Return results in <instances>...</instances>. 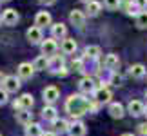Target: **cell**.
<instances>
[{
	"label": "cell",
	"mask_w": 147,
	"mask_h": 136,
	"mask_svg": "<svg viewBox=\"0 0 147 136\" xmlns=\"http://www.w3.org/2000/svg\"><path fill=\"white\" fill-rule=\"evenodd\" d=\"M65 109H67V112H69L71 116L80 118L84 114H87L89 111L96 109V105H94L91 100H87L84 94H71L69 98H67V102H65Z\"/></svg>",
	"instance_id": "1"
},
{
	"label": "cell",
	"mask_w": 147,
	"mask_h": 136,
	"mask_svg": "<svg viewBox=\"0 0 147 136\" xmlns=\"http://www.w3.org/2000/svg\"><path fill=\"white\" fill-rule=\"evenodd\" d=\"M33 104H35V100H33V94H29V93H26V94H22L18 100L15 102V109L16 111H22V109H26V111H31V107H33Z\"/></svg>",
	"instance_id": "2"
},
{
	"label": "cell",
	"mask_w": 147,
	"mask_h": 136,
	"mask_svg": "<svg viewBox=\"0 0 147 136\" xmlns=\"http://www.w3.org/2000/svg\"><path fill=\"white\" fill-rule=\"evenodd\" d=\"M56 49H58V45H56L55 38H46V40H42V55L44 56H55Z\"/></svg>",
	"instance_id": "3"
},
{
	"label": "cell",
	"mask_w": 147,
	"mask_h": 136,
	"mask_svg": "<svg viewBox=\"0 0 147 136\" xmlns=\"http://www.w3.org/2000/svg\"><path fill=\"white\" fill-rule=\"evenodd\" d=\"M4 91L5 93H16V91L20 89V80L16 76H5V80H4Z\"/></svg>",
	"instance_id": "4"
},
{
	"label": "cell",
	"mask_w": 147,
	"mask_h": 136,
	"mask_svg": "<svg viewBox=\"0 0 147 136\" xmlns=\"http://www.w3.org/2000/svg\"><path fill=\"white\" fill-rule=\"evenodd\" d=\"M18 20H20V16H18V13H16L15 9H5L4 11L2 22H4L5 26H16V24H18Z\"/></svg>",
	"instance_id": "5"
},
{
	"label": "cell",
	"mask_w": 147,
	"mask_h": 136,
	"mask_svg": "<svg viewBox=\"0 0 147 136\" xmlns=\"http://www.w3.org/2000/svg\"><path fill=\"white\" fill-rule=\"evenodd\" d=\"M44 102H47V104H53V102L58 100V96H60V91L58 87H55V86H49L44 89Z\"/></svg>",
	"instance_id": "6"
},
{
	"label": "cell",
	"mask_w": 147,
	"mask_h": 136,
	"mask_svg": "<svg viewBox=\"0 0 147 136\" xmlns=\"http://www.w3.org/2000/svg\"><path fill=\"white\" fill-rule=\"evenodd\" d=\"M111 91L107 87H98L94 91V100H96V104H107V102L111 100Z\"/></svg>",
	"instance_id": "7"
},
{
	"label": "cell",
	"mask_w": 147,
	"mask_h": 136,
	"mask_svg": "<svg viewBox=\"0 0 147 136\" xmlns=\"http://www.w3.org/2000/svg\"><path fill=\"white\" fill-rule=\"evenodd\" d=\"M26 36H27V40H29L31 44H38V42L44 40V38H42V29H40V27H36V26L29 27L27 33H26Z\"/></svg>",
	"instance_id": "8"
},
{
	"label": "cell",
	"mask_w": 147,
	"mask_h": 136,
	"mask_svg": "<svg viewBox=\"0 0 147 136\" xmlns=\"http://www.w3.org/2000/svg\"><path fill=\"white\" fill-rule=\"evenodd\" d=\"M33 73H35V67H33V64H27V62H24V64L18 65V76L22 78V80H29V78L33 76Z\"/></svg>",
	"instance_id": "9"
},
{
	"label": "cell",
	"mask_w": 147,
	"mask_h": 136,
	"mask_svg": "<svg viewBox=\"0 0 147 136\" xmlns=\"http://www.w3.org/2000/svg\"><path fill=\"white\" fill-rule=\"evenodd\" d=\"M127 109H129V114H133V116H140V114L145 112V107L140 100H131L129 105H127Z\"/></svg>",
	"instance_id": "10"
},
{
	"label": "cell",
	"mask_w": 147,
	"mask_h": 136,
	"mask_svg": "<svg viewBox=\"0 0 147 136\" xmlns=\"http://www.w3.org/2000/svg\"><path fill=\"white\" fill-rule=\"evenodd\" d=\"M69 20H71V24H73V26L82 27L84 24H86V15H84L80 9H73V11H71V15H69Z\"/></svg>",
	"instance_id": "11"
},
{
	"label": "cell",
	"mask_w": 147,
	"mask_h": 136,
	"mask_svg": "<svg viewBox=\"0 0 147 136\" xmlns=\"http://www.w3.org/2000/svg\"><path fill=\"white\" fill-rule=\"evenodd\" d=\"M49 24H51V15L47 11H38L36 16H35V26L42 29L44 26H49Z\"/></svg>",
	"instance_id": "12"
},
{
	"label": "cell",
	"mask_w": 147,
	"mask_h": 136,
	"mask_svg": "<svg viewBox=\"0 0 147 136\" xmlns=\"http://www.w3.org/2000/svg\"><path fill=\"white\" fill-rule=\"evenodd\" d=\"M109 114L113 118H123V114H125V109H123V105L122 104H118V102H113V104L109 105Z\"/></svg>",
	"instance_id": "13"
},
{
	"label": "cell",
	"mask_w": 147,
	"mask_h": 136,
	"mask_svg": "<svg viewBox=\"0 0 147 136\" xmlns=\"http://www.w3.org/2000/svg\"><path fill=\"white\" fill-rule=\"evenodd\" d=\"M78 87H80V91H82V93H86V94L93 93V91H96V89H94V82H93L89 76L82 78V80H80V83H78Z\"/></svg>",
	"instance_id": "14"
},
{
	"label": "cell",
	"mask_w": 147,
	"mask_h": 136,
	"mask_svg": "<svg viewBox=\"0 0 147 136\" xmlns=\"http://www.w3.org/2000/svg\"><path fill=\"white\" fill-rule=\"evenodd\" d=\"M69 134L71 136H86V125L82 122H75L69 125Z\"/></svg>",
	"instance_id": "15"
},
{
	"label": "cell",
	"mask_w": 147,
	"mask_h": 136,
	"mask_svg": "<svg viewBox=\"0 0 147 136\" xmlns=\"http://www.w3.org/2000/svg\"><path fill=\"white\" fill-rule=\"evenodd\" d=\"M62 67H64V58H62V56H58V55L51 56V60H49V69L55 71V73H58Z\"/></svg>",
	"instance_id": "16"
},
{
	"label": "cell",
	"mask_w": 147,
	"mask_h": 136,
	"mask_svg": "<svg viewBox=\"0 0 147 136\" xmlns=\"http://www.w3.org/2000/svg\"><path fill=\"white\" fill-rule=\"evenodd\" d=\"M16 120H18V122L22 123V125H29L31 120H33V112L26 111V109H22V111L16 112Z\"/></svg>",
	"instance_id": "17"
},
{
	"label": "cell",
	"mask_w": 147,
	"mask_h": 136,
	"mask_svg": "<svg viewBox=\"0 0 147 136\" xmlns=\"http://www.w3.org/2000/svg\"><path fill=\"white\" fill-rule=\"evenodd\" d=\"M118 64H120V60H118V55H115V53L107 55L105 60H104V65L107 67V69H116Z\"/></svg>",
	"instance_id": "18"
},
{
	"label": "cell",
	"mask_w": 147,
	"mask_h": 136,
	"mask_svg": "<svg viewBox=\"0 0 147 136\" xmlns=\"http://www.w3.org/2000/svg\"><path fill=\"white\" fill-rule=\"evenodd\" d=\"M62 51H64L65 55H73L76 51V42L73 40V38H65V40L62 42Z\"/></svg>",
	"instance_id": "19"
},
{
	"label": "cell",
	"mask_w": 147,
	"mask_h": 136,
	"mask_svg": "<svg viewBox=\"0 0 147 136\" xmlns=\"http://www.w3.org/2000/svg\"><path fill=\"white\" fill-rule=\"evenodd\" d=\"M51 31H53L55 38H65L67 36V27L64 24H55L53 27H51Z\"/></svg>",
	"instance_id": "20"
},
{
	"label": "cell",
	"mask_w": 147,
	"mask_h": 136,
	"mask_svg": "<svg viewBox=\"0 0 147 136\" xmlns=\"http://www.w3.org/2000/svg\"><path fill=\"white\" fill-rule=\"evenodd\" d=\"M42 127L38 125V123H29V125H26V136H42Z\"/></svg>",
	"instance_id": "21"
},
{
	"label": "cell",
	"mask_w": 147,
	"mask_h": 136,
	"mask_svg": "<svg viewBox=\"0 0 147 136\" xmlns=\"http://www.w3.org/2000/svg\"><path fill=\"white\" fill-rule=\"evenodd\" d=\"M33 67H35V71H44L46 67H49V58L47 56H38V58L33 62Z\"/></svg>",
	"instance_id": "22"
},
{
	"label": "cell",
	"mask_w": 147,
	"mask_h": 136,
	"mask_svg": "<svg viewBox=\"0 0 147 136\" xmlns=\"http://www.w3.org/2000/svg\"><path fill=\"white\" fill-rule=\"evenodd\" d=\"M51 127L55 129V133H65V131H69V125H67V122L65 120H53V123H51Z\"/></svg>",
	"instance_id": "23"
},
{
	"label": "cell",
	"mask_w": 147,
	"mask_h": 136,
	"mask_svg": "<svg viewBox=\"0 0 147 136\" xmlns=\"http://www.w3.org/2000/svg\"><path fill=\"white\" fill-rule=\"evenodd\" d=\"M42 118H44V120H51V122L56 120V109L53 105H46L42 109Z\"/></svg>",
	"instance_id": "24"
},
{
	"label": "cell",
	"mask_w": 147,
	"mask_h": 136,
	"mask_svg": "<svg viewBox=\"0 0 147 136\" xmlns=\"http://www.w3.org/2000/svg\"><path fill=\"white\" fill-rule=\"evenodd\" d=\"M129 75L133 78H142L145 75V67L142 64H134V65H131V69H129Z\"/></svg>",
	"instance_id": "25"
},
{
	"label": "cell",
	"mask_w": 147,
	"mask_h": 136,
	"mask_svg": "<svg viewBox=\"0 0 147 136\" xmlns=\"http://www.w3.org/2000/svg\"><path fill=\"white\" fill-rule=\"evenodd\" d=\"M100 9H102V4L96 2V0H93V2L87 4V15L89 16H96L100 13Z\"/></svg>",
	"instance_id": "26"
},
{
	"label": "cell",
	"mask_w": 147,
	"mask_h": 136,
	"mask_svg": "<svg viewBox=\"0 0 147 136\" xmlns=\"http://www.w3.org/2000/svg\"><path fill=\"white\" fill-rule=\"evenodd\" d=\"M84 53H86L87 58H93L94 60V58H98V56H100V47H98V45H87Z\"/></svg>",
	"instance_id": "27"
},
{
	"label": "cell",
	"mask_w": 147,
	"mask_h": 136,
	"mask_svg": "<svg viewBox=\"0 0 147 136\" xmlns=\"http://www.w3.org/2000/svg\"><path fill=\"white\" fill-rule=\"evenodd\" d=\"M136 27L138 29H147V11L136 15Z\"/></svg>",
	"instance_id": "28"
},
{
	"label": "cell",
	"mask_w": 147,
	"mask_h": 136,
	"mask_svg": "<svg viewBox=\"0 0 147 136\" xmlns=\"http://www.w3.org/2000/svg\"><path fill=\"white\" fill-rule=\"evenodd\" d=\"M105 7L107 9H118V5H120V0H104Z\"/></svg>",
	"instance_id": "29"
},
{
	"label": "cell",
	"mask_w": 147,
	"mask_h": 136,
	"mask_svg": "<svg viewBox=\"0 0 147 136\" xmlns=\"http://www.w3.org/2000/svg\"><path fill=\"white\" fill-rule=\"evenodd\" d=\"M73 69L75 71H84V64H82V60L80 58H76V60H73Z\"/></svg>",
	"instance_id": "30"
},
{
	"label": "cell",
	"mask_w": 147,
	"mask_h": 136,
	"mask_svg": "<svg viewBox=\"0 0 147 136\" xmlns=\"http://www.w3.org/2000/svg\"><path fill=\"white\" fill-rule=\"evenodd\" d=\"M7 104V93H5L4 89H0V105Z\"/></svg>",
	"instance_id": "31"
},
{
	"label": "cell",
	"mask_w": 147,
	"mask_h": 136,
	"mask_svg": "<svg viewBox=\"0 0 147 136\" xmlns=\"http://www.w3.org/2000/svg\"><path fill=\"white\" fill-rule=\"evenodd\" d=\"M134 5L140 9H145L147 7V0H134Z\"/></svg>",
	"instance_id": "32"
},
{
	"label": "cell",
	"mask_w": 147,
	"mask_h": 136,
	"mask_svg": "<svg viewBox=\"0 0 147 136\" xmlns=\"http://www.w3.org/2000/svg\"><path fill=\"white\" fill-rule=\"evenodd\" d=\"M138 131H140V134H142V136H147V123H140V125H138Z\"/></svg>",
	"instance_id": "33"
},
{
	"label": "cell",
	"mask_w": 147,
	"mask_h": 136,
	"mask_svg": "<svg viewBox=\"0 0 147 136\" xmlns=\"http://www.w3.org/2000/svg\"><path fill=\"white\" fill-rule=\"evenodd\" d=\"M113 83H115V86H122V78L116 76V75H113Z\"/></svg>",
	"instance_id": "34"
},
{
	"label": "cell",
	"mask_w": 147,
	"mask_h": 136,
	"mask_svg": "<svg viewBox=\"0 0 147 136\" xmlns=\"http://www.w3.org/2000/svg\"><path fill=\"white\" fill-rule=\"evenodd\" d=\"M67 73H69V71H67V69H65V67H62V69H60L58 73H56V75H58V76H65V75H67Z\"/></svg>",
	"instance_id": "35"
},
{
	"label": "cell",
	"mask_w": 147,
	"mask_h": 136,
	"mask_svg": "<svg viewBox=\"0 0 147 136\" xmlns=\"http://www.w3.org/2000/svg\"><path fill=\"white\" fill-rule=\"evenodd\" d=\"M56 2V0H40V4H44V5H53Z\"/></svg>",
	"instance_id": "36"
},
{
	"label": "cell",
	"mask_w": 147,
	"mask_h": 136,
	"mask_svg": "<svg viewBox=\"0 0 147 136\" xmlns=\"http://www.w3.org/2000/svg\"><path fill=\"white\" fill-rule=\"evenodd\" d=\"M42 136H56V133H44Z\"/></svg>",
	"instance_id": "37"
},
{
	"label": "cell",
	"mask_w": 147,
	"mask_h": 136,
	"mask_svg": "<svg viewBox=\"0 0 147 136\" xmlns=\"http://www.w3.org/2000/svg\"><path fill=\"white\" fill-rule=\"evenodd\" d=\"M4 80H5V76L2 75V73H0V83H4Z\"/></svg>",
	"instance_id": "38"
},
{
	"label": "cell",
	"mask_w": 147,
	"mask_h": 136,
	"mask_svg": "<svg viewBox=\"0 0 147 136\" xmlns=\"http://www.w3.org/2000/svg\"><path fill=\"white\" fill-rule=\"evenodd\" d=\"M122 136H134V134H131V133H125V134H122Z\"/></svg>",
	"instance_id": "39"
},
{
	"label": "cell",
	"mask_w": 147,
	"mask_h": 136,
	"mask_svg": "<svg viewBox=\"0 0 147 136\" xmlns=\"http://www.w3.org/2000/svg\"><path fill=\"white\" fill-rule=\"evenodd\" d=\"M82 2H86V4H89V2H93V0H82Z\"/></svg>",
	"instance_id": "40"
},
{
	"label": "cell",
	"mask_w": 147,
	"mask_h": 136,
	"mask_svg": "<svg viewBox=\"0 0 147 136\" xmlns=\"http://www.w3.org/2000/svg\"><path fill=\"white\" fill-rule=\"evenodd\" d=\"M0 24H2V16H0Z\"/></svg>",
	"instance_id": "41"
},
{
	"label": "cell",
	"mask_w": 147,
	"mask_h": 136,
	"mask_svg": "<svg viewBox=\"0 0 147 136\" xmlns=\"http://www.w3.org/2000/svg\"><path fill=\"white\" fill-rule=\"evenodd\" d=\"M144 114H147V109H145V112H144Z\"/></svg>",
	"instance_id": "42"
},
{
	"label": "cell",
	"mask_w": 147,
	"mask_h": 136,
	"mask_svg": "<svg viewBox=\"0 0 147 136\" xmlns=\"http://www.w3.org/2000/svg\"><path fill=\"white\" fill-rule=\"evenodd\" d=\"M0 136H2V134H0Z\"/></svg>",
	"instance_id": "43"
}]
</instances>
